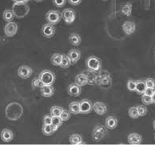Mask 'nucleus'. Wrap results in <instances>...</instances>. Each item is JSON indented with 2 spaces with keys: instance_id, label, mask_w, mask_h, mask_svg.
<instances>
[{
  "instance_id": "47",
  "label": "nucleus",
  "mask_w": 155,
  "mask_h": 145,
  "mask_svg": "<svg viewBox=\"0 0 155 145\" xmlns=\"http://www.w3.org/2000/svg\"><path fill=\"white\" fill-rule=\"evenodd\" d=\"M153 128H154V130H155V120H153Z\"/></svg>"
},
{
  "instance_id": "6",
  "label": "nucleus",
  "mask_w": 155,
  "mask_h": 145,
  "mask_svg": "<svg viewBox=\"0 0 155 145\" xmlns=\"http://www.w3.org/2000/svg\"><path fill=\"white\" fill-rule=\"evenodd\" d=\"M62 19V13L59 11H54V10H51L46 15V19L48 22V23H51L52 25H55L60 22Z\"/></svg>"
},
{
  "instance_id": "40",
  "label": "nucleus",
  "mask_w": 155,
  "mask_h": 145,
  "mask_svg": "<svg viewBox=\"0 0 155 145\" xmlns=\"http://www.w3.org/2000/svg\"><path fill=\"white\" fill-rule=\"evenodd\" d=\"M146 84V87H150V88H155V80L153 79L149 78L145 80Z\"/></svg>"
},
{
  "instance_id": "15",
  "label": "nucleus",
  "mask_w": 155,
  "mask_h": 145,
  "mask_svg": "<svg viewBox=\"0 0 155 145\" xmlns=\"http://www.w3.org/2000/svg\"><path fill=\"white\" fill-rule=\"evenodd\" d=\"M41 94L43 97L49 98L54 95V88L52 85H43L41 88Z\"/></svg>"
},
{
  "instance_id": "31",
  "label": "nucleus",
  "mask_w": 155,
  "mask_h": 145,
  "mask_svg": "<svg viewBox=\"0 0 155 145\" xmlns=\"http://www.w3.org/2000/svg\"><path fill=\"white\" fill-rule=\"evenodd\" d=\"M42 133L45 135V136H51L53 134L54 131L53 126L52 125H47V124H43L42 127Z\"/></svg>"
},
{
  "instance_id": "16",
  "label": "nucleus",
  "mask_w": 155,
  "mask_h": 145,
  "mask_svg": "<svg viewBox=\"0 0 155 145\" xmlns=\"http://www.w3.org/2000/svg\"><path fill=\"white\" fill-rule=\"evenodd\" d=\"M67 56L71 59V64H75L81 58V52L78 49H72L69 52Z\"/></svg>"
},
{
  "instance_id": "25",
  "label": "nucleus",
  "mask_w": 155,
  "mask_h": 145,
  "mask_svg": "<svg viewBox=\"0 0 155 145\" xmlns=\"http://www.w3.org/2000/svg\"><path fill=\"white\" fill-rule=\"evenodd\" d=\"M146 82L143 80H137L136 81V92L138 94H141V95H143L146 92Z\"/></svg>"
},
{
  "instance_id": "8",
  "label": "nucleus",
  "mask_w": 155,
  "mask_h": 145,
  "mask_svg": "<svg viewBox=\"0 0 155 145\" xmlns=\"http://www.w3.org/2000/svg\"><path fill=\"white\" fill-rule=\"evenodd\" d=\"M41 31H42V35L47 39L52 38L55 33V28L54 27V25L51 24V23H47V24L43 25Z\"/></svg>"
},
{
  "instance_id": "21",
  "label": "nucleus",
  "mask_w": 155,
  "mask_h": 145,
  "mask_svg": "<svg viewBox=\"0 0 155 145\" xmlns=\"http://www.w3.org/2000/svg\"><path fill=\"white\" fill-rule=\"evenodd\" d=\"M75 83L81 87L88 84V79L87 76L83 72L80 73L75 76Z\"/></svg>"
},
{
  "instance_id": "29",
  "label": "nucleus",
  "mask_w": 155,
  "mask_h": 145,
  "mask_svg": "<svg viewBox=\"0 0 155 145\" xmlns=\"http://www.w3.org/2000/svg\"><path fill=\"white\" fill-rule=\"evenodd\" d=\"M2 18L7 22H11V20H13V19L15 18V14H14L13 11L12 10H5L2 14Z\"/></svg>"
},
{
  "instance_id": "49",
  "label": "nucleus",
  "mask_w": 155,
  "mask_h": 145,
  "mask_svg": "<svg viewBox=\"0 0 155 145\" xmlns=\"http://www.w3.org/2000/svg\"><path fill=\"white\" fill-rule=\"evenodd\" d=\"M103 1H107V0H103Z\"/></svg>"
},
{
  "instance_id": "36",
  "label": "nucleus",
  "mask_w": 155,
  "mask_h": 145,
  "mask_svg": "<svg viewBox=\"0 0 155 145\" xmlns=\"http://www.w3.org/2000/svg\"><path fill=\"white\" fill-rule=\"evenodd\" d=\"M31 83H32V87L33 88H41L43 86V83H42V82L39 79V77L34 79Z\"/></svg>"
},
{
  "instance_id": "12",
  "label": "nucleus",
  "mask_w": 155,
  "mask_h": 145,
  "mask_svg": "<svg viewBox=\"0 0 155 145\" xmlns=\"http://www.w3.org/2000/svg\"><path fill=\"white\" fill-rule=\"evenodd\" d=\"M122 31H124V33L127 35H131L135 32L136 30V24L135 22L132 21H126L122 26Z\"/></svg>"
},
{
  "instance_id": "28",
  "label": "nucleus",
  "mask_w": 155,
  "mask_h": 145,
  "mask_svg": "<svg viewBox=\"0 0 155 145\" xmlns=\"http://www.w3.org/2000/svg\"><path fill=\"white\" fill-rule=\"evenodd\" d=\"M62 122H63V120L61 119L60 116H52V123H51V125L53 126L54 132H56L58 129V127L60 126H62Z\"/></svg>"
},
{
  "instance_id": "42",
  "label": "nucleus",
  "mask_w": 155,
  "mask_h": 145,
  "mask_svg": "<svg viewBox=\"0 0 155 145\" xmlns=\"http://www.w3.org/2000/svg\"><path fill=\"white\" fill-rule=\"evenodd\" d=\"M67 0H53L54 5L57 7H62L66 4Z\"/></svg>"
},
{
  "instance_id": "19",
  "label": "nucleus",
  "mask_w": 155,
  "mask_h": 145,
  "mask_svg": "<svg viewBox=\"0 0 155 145\" xmlns=\"http://www.w3.org/2000/svg\"><path fill=\"white\" fill-rule=\"evenodd\" d=\"M83 73L87 76V79H88V84H91V85L97 84V74H96L97 72H92V71H91V70H88V71L83 72Z\"/></svg>"
},
{
  "instance_id": "18",
  "label": "nucleus",
  "mask_w": 155,
  "mask_h": 145,
  "mask_svg": "<svg viewBox=\"0 0 155 145\" xmlns=\"http://www.w3.org/2000/svg\"><path fill=\"white\" fill-rule=\"evenodd\" d=\"M127 140H128V143L130 144L137 145L142 143V136L137 133H131L128 136Z\"/></svg>"
},
{
  "instance_id": "46",
  "label": "nucleus",
  "mask_w": 155,
  "mask_h": 145,
  "mask_svg": "<svg viewBox=\"0 0 155 145\" xmlns=\"http://www.w3.org/2000/svg\"><path fill=\"white\" fill-rule=\"evenodd\" d=\"M152 99H153V103H155V92L153 96H152Z\"/></svg>"
},
{
  "instance_id": "33",
  "label": "nucleus",
  "mask_w": 155,
  "mask_h": 145,
  "mask_svg": "<svg viewBox=\"0 0 155 145\" xmlns=\"http://www.w3.org/2000/svg\"><path fill=\"white\" fill-rule=\"evenodd\" d=\"M62 111H63L62 107H58V106H53V107H51L50 112L52 116H60Z\"/></svg>"
},
{
  "instance_id": "22",
  "label": "nucleus",
  "mask_w": 155,
  "mask_h": 145,
  "mask_svg": "<svg viewBox=\"0 0 155 145\" xmlns=\"http://www.w3.org/2000/svg\"><path fill=\"white\" fill-rule=\"evenodd\" d=\"M97 85H99L100 87L104 88V89H108V88H110L111 87V85H112V79H111V76H106L103 79H102L99 81V83H98Z\"/></svg>"
},
{
  "instance_id": "17",
  "label": "nucleus",
  "mask_w": 155,
  "mask_h": 145,
  "mask_svg": "<svg viewBox=\"0 0 155 145\" xmlns=\"http://www.w3.org/2000/svg\"><path fill=\"white\" fill-rule=\"evenodd\" d=\"M14 139V133L11 130L8 129V128H5L1 132V140L3 142L8 143L11 142Z\"/></svg>"
},
{
  "instance_id": "37",
  "label": "nucleus",
  "mask_w": 155,
  "mask_h": 145,
  "mask_svg": "<svg viewBox=\"0 0 155 145\" xmlns=\"http://www.w3.org/2000/svg\"><path fill=\"white\" fill-rule=\"evenodd\" d=\"M137 112H138V114L139 116H146V112H147V108H146V106L144 105H138L137 106Z\"/></svg>"
},
{
  "instance_id": "3",
  "label": "nucleus",
  "mask_w": 155,
  "mask_h": 145,
  "mask_svg": "<svg viewBox=\"0 0 155 145\" xmlns=\"http://www.w3.org/2000/svg\"><path fill=\"white\" fill-rule=\"evenodd\" d=\"M86 65H87L88 70H91V71L94 72H98L101 70L102 62L100 60V59L97 58V56H92L87 59Z\"/></svg>"
},
{
  "instance_id": "9",
  "label": "nucleus",
  "mask_w": 155,
  "mask_h": 145,
  "mask_svg": "<svg viewBox=\"0 0 155 145\" xmlns=\"http://www.w3.org/2000/svg\"><path fill=\"white\" fill-rule=\"evenodd\" d=\"M93 110V103L89 99H82L80 101V113L88 114Z\"/></svg>"
},
{
  "instance_id": "1",
  "label": "nucleus",
  "mask_w": 155,
  "mask_h": 145,
  "mask_svg": "<svg viewBox=\"0 0 155 145\" xmlns=\"http://www.w3.org/2000/svg\"><path fill=\"white\" fill-rule=\"evenodd\" d=\"M23 114V107L19 103L12 102L6 107V116L10 120L15 121L22 117Z\"/></svg>"
},
{
  "instance_id": "39",
  "label": "nucleus",
  "mask_w": 155,
  "mask_h": 145,
  "mask_svg": "<svg viewBox=\"0 0 155 145\" xmlns=\"http://www.w3.org/2000/svg\"><path fill=\"white\" fill-rule=\"evenodd\" d=\"M60 117H61V119L63 121H67L69 119L71 118V113L68 111H67V110L63 109V111H62L61 115H60Z\"/></svg>"
},
{
  "instance_id": "23",
  "label": "nucleus",
  "mask_w": 155,
  "mask_h": 145,
  "mask_svg": "<svg viewBox=\"0 0 155 145\" xmlns=\"http://www.w3.org/2000/svg\"><path fill=\"white\" fill-rule=\"evenodd\" d=\"M69 110L70 112L74 115H78L80 113V102L74 101L71 102L69 105Z\"/></svg>"
},
{
  "instance_id": "41",
  "label": "nucleus",
  "mask_w": 155,
  "mask_h": 145,
  "mask_svg": "<svg viewBox=\"0 0 155 145\" xmlns=\"http://www.w3.org/2000/svg\"><path fill=\"white\" fill-rule=\"evenodd\" d=\"M42 121H43V124L51 125L52 123V116L51 115H46L43 117Z\"/></svg>"
},
{
  "instance_id": "24",
  "label": "nucleus",
  "mask_w": 155,
  "mask_h": 145,
  "mask_svg": "<svg viewBox=\"0 0 155 145\" xmlns=\"http://www.w3.org/2000/svg\"><path fill=\"white\" fill-rule=\"evenodd\" d=\"M121 13L123 15L130 16L132 14V4L130 2H126L121 7Z\"/></svg>"
},
{
  "instance_id": "4",
  "label": "nucleus",
  "mask_w": 155,
  "mask_h": 145,
  "mask_svg": "<svg viewBox=\"0 0 155 145\" xmlns=\"http://www.w3.org/2000/svg\"><path fill=\"white\" fill-rule=\"evenodd\" d=\"M38 77L43 85H53L55 82V75L51 70H43L39 74Z\"/></svg>"
},
{
  "instance_id": "32",
  "label": "nucleus",
  "mask_w": 155,
  "mask_h": 145,
  "mask_svg": "<svg viewBox=\"0 0 155 145\" xmlns=\"http://www.w3.org/2000/svg\"><path fill=\"white\" fill-rule=\"evenodd\" d=\"M71 65V59L69 58V56L67 55H62V59L60 64V67L62 68H68Z\"/></svg>"
},
{
  "instance_id": "7",
  "label": "nucleus",
  "mask_w": 155,
  "mask_h": 145,
  "mask_svg": "<svg viewBox=\"0 0 155 145\" xmlns=\"http://www.w3.org/2000/svg\"><path fill=\"white\" fill-rule=\"evenodd\" d=\"M62 18L67 24H71L75 19V12L72 9H66L62 12Z\"/></svg>"
},
{
  "instance_id": "30",
  "label": "nucleus",
  "mask_w": 155,
  "mask_h": 145,
  "mask_svg": "<svg viewBox=\"0 0 155 145\" xmlns=\"http://www.w3.org/2000/svg\"><path fill=\"white\" fill-rule=\"evenodd\" d=\"M62 55H60V54H54L53 56H51V63L54 66H60L61 64V62H62Z\"/></svg>"
},
{
  "instance_id": "10",
  "label": "nucleus",
  "mask_w": 155,
  "mask_h": 145,
  "mask_svg": "<svg viewBox=\"0 0 155 145\" xmlns=\"http://www.w3.org/2000/svg\"><path fill=\"white\" fill-rule=\"evenodd\" d=\"M18 31V25L14 22H9L4 27V33L7 37H12Z\"/></svg>"
},
{
  "instance_id": "11",
  "label": "nucleus",
  "mask_w": 155,
  "mask_h": 145,
  "mask_svg": "<svg viewBox=\"0 0 155 145\" xmlns=\"http://www.w3.org/2000/svg\"><path fill=\"white\" fill-rule=\"evenodd\" d=\"M32 73H33L32 68L28 66H26V65L21 66L18 70V76L22 79H27L30 78Z\"/></svg>"
},
{
  "instance_id": "44",
  "label": "nucleus",
  "mask_w": 155,
  "mask_h": 145,
  "mask_svg": "<svg viewBox=\"0 0 155 145\" xmlns=\"http://www.w3.org/2000/svg\"><path fill=\"white\" fill-rule=\"evenodd\" d=\"M68 2L71 5H73V6H78L79 5L81 2H82V0H67Z\"/></svg>"
},
{
  "instance_id": "48",
  "label": "nucleus",
  "mask_w": 155,
  "mask_h": 145,
  "mask_svg": "<svg viewBox=\"0 0 155 145\" xmlns=\"http://www.w3.org/2000/svg\"><path fill=\"white\" fill-rule=\"evenodd\" d=\"M35 1H36V2H42L43 0H35Z\"/></svg>"
},
{
  "instance_id": "45",
  "label": "nucleus",
  "mask_w": 155,
  "mask_h": 145,
  "mask_svg": "<svg viewBox=\"0 0 155 145\" xmlns=\"http://www.w3.org/2000/svg\"><path fill=\"white\" fill-rule=\"evenodd\" d=\"M31 0H13L14 3H27Z\"/></svg>"
},
{
  "instance_id": "5",
  "label": "nucleus",
  "mask_w": 155,
  "mask_h": 145,
  "mask_svg": "<svg viewBox=\"0 0 155 145\" xmlns=\"http://www.w3.org/2000/svg\"><path fill=\"white\" fill-rule=\"evenodd\" d=\"M107 134V127L102 126V125H97L94 127L93 131H92V138L94 141L98 142V141L102 140L103 138H105Z\"/></svg>"
},
{
  "instance_id": "20",
  "label": "nucleus",
  "mask_w": 155,
  "mask_h": 145,
  "mask_svg": "<svg viewBox=\"0 0 155 145\" xmlns=\"http://www.w3.org/2000/svg\"><path fill=\"white\" fill-rule=\"evenodd\" d=\"M117 123H118V121H117V119L114 116H109L106 119V121H105V124H106V127L108 128V129L114 130L115 129L116 127H117Z\"/></svg>"
},
{
  "instance_id": "14",
  "label": "nucleus",
  "mask_w": 155,
  "mask_h": 145,
  "mask_svg": "<svg viewBox=\"0 0 155 145\" xmlns=\"http://www.w3.org/2000/svg\"><path fill=\"white\" fill-rule=\"evenodd\" d=\"M67 92L70 96L76 97V96H80V94L82 92V88H81V86L78 85L76 83H71L69 85L67 88Z\"/></svg>"
},
{
  "instance_id": "2",
  "label": "nucleus",
  "mask_w": 155,
  "mask_h": 145,
  "mask_svg": "<svg viewBox=\"0 0 155 145\" xmlns=\"http://www.w3.org/2000/svg\"><path fill=\"white\" fill-rule=\"evenodd\" d=\"M12 11L17 18H23L28 14L30 8L27 3H14Z\"/></svg>"
},
{
  "instance_id": "26",
  "label": "nucleus",
  "mask_w": 155,
  "mask_h": 145,
  "mask_svg": "<svg viewBox=\"0 0 155 145\" xmlns=\"http://www.w3.org/2000/svg\"><path fill=\"white\" fill-rule=\"evenodd\" d=\"M70 143L73 145H79L82 143V138L79 134H72L70 136Z\"/></svg>"
},
{
  "instance_id": "43",
  "label": "nucleus",
  "mask_w": 155,
  "mask_h": 145,
  "mask_svg": "<svg viewBox=\"0 0 155 145\" xmlns=\"http://www.w3.org/2000/svg\"><path fill=\"white\" fill-rule=\"evenodd\" d=\"M154 92H155V88H150V87H147L144 94H146V95H147V96H152L153 94H154Z\"/></svg>"
},
{
  "instance_id": "34",
  "label": "nucleus",
  "mask_w": 155,
  "mask_h": 145,
  "mask_svg": "<svg viewBox=\"0 0 155 145\" xmlns=\"http://www.w3.org/2000/svg\"><path fill=\"white\" fill-rule=\"evenodd\" d=\"M129 116L132 119H137L138 117H140L139 114H138V112H137V107H130L128 111Z\"/></svg>"
},
{
  "instance_id": "27",
  "label": "nucleus",
  "mask_w": 155,
  "mask_h": 145,
  "mask_svg": "<svg viewBox=\"0 0 155 145\" xmlns=\"http://www.w3.org/2000/svg\"><path fill=\"white\" fill-rule=\"evenodd\" d=\"M69 41L73 46H78L81 43V37L78 34L72 33L69 37Z\"/></svg>"
},
{
  "instance_id": "38",
  "label": "nucleus",
  "mask_w": 155,
  "mask_h": 145,
  "mask_svg": "<svg viewBox=\"0 0 155 145\" xmlns=\"http://www.w3.org/2000/svg\"><path fill=\"white\" fill-rule=\"evenodd\" d=\"M127 89L130 92H134L136 90V81L130 79L127 82Z\"/></svg>"
},
{
  "instance_id": "13",
  "label": "nucleus",
  "mask_w": 155,
  "mask_h": 145,
  "mask_svg": "<svg viewBox=\"0 0 155 145\" xmlns=\"http://www.w3.org/2000/svg\"><path fill=\"white\" fill-rule=\"evenodd\" d=\"M93 110L96 114L99 116H103L107 113V107L103 102H95L93 103Z\"/></svg>"
},
{
  "instance_id": "35",
  "label": "nucleus",
  "mask_w": 155,
  "mask_h": 145,
  "mask_svg": "<svg viewBox=\"0 0 155 145\" xmlns=\"http://www.w3.org/2000/svg\"><path fill=\"white\" fill-rule=\"evenodd\" d=\"M142 102L145 105H150L153 103V99H152V96H147L146 94H143L142 96Z\"/></svg>"
}]
</instances>
